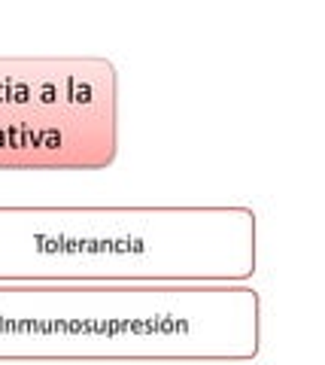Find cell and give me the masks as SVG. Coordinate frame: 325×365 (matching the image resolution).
<instances>
[{"mask_svg":"<svg viewBox=\"0 0 325 365\" xmlns=\"http://www.w3.org/2000/svg\"><path fill=\"white\" fill-rule=\"evenodd\" d=\"M259 350L250 283H0V362L222 365Z\"/></svg>","mask_w":325,"mask_h":365,"instance_id":"1","label":"cell"},{"mask_svg":"<svg viewBox=\"0 0 325 365\" xmlns=\"http://www.w3.org/2000/svg\"><path fill=\"white\" fill-rule=\"evenodd\" d=\"M246 204H0V283H250Z\"/></svg>","mask_w":325,"mask_h":365,"instance_id":"2","label":"cell"},{"mask_svg":"<svg viewBox=\"0 0 325 365\" xmlns=\"http://www.w3.org/2000/svg\"><path fill=\"white\" fill-rule=\"evenodd\" d=\"M119 71L100 55L0 58V170H107Z\"/></svg>","mask_w":325,"mask_h":365,"instance_id":"3","label":"cell"}]
</instances>
